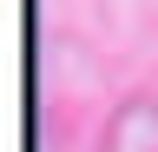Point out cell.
<instances>
[{"label": "cell", "instance_id": "1", "mask_svg": "<svg viewBox=\"0 0 158 152\" xmlns=\"http://www.w3.org/2000/svg\"><path fill=\"white\" fill-rule=\"evenodd\" d=\"M99 152H158V99H152V93L125 99V106L106 119V139H99Z\"/></svg>", "mask_w": 158, "mask_h": 152}]
</instances>
